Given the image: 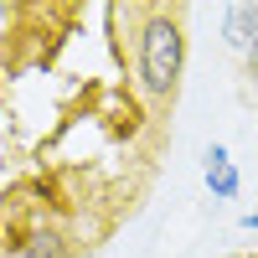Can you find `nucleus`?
Here are the masks:
<instances>
[{
    "label": "nucleus",
    "instance_id": "f257e3e1",
    "mask_svg": "<svg viewBox=\"0 0 258 258\" xmlns=\"http://www.w3.org/2000/svg\"><path fill=\"white\" fill-rule=\"evenodd\" d=\"M181 26L176 16H150L140 31V83L150 98H165L181 78Z\"/></svg>",
    "mask_w": 258,
    "mask_h": 258
},
{
    "label": "nucleus",
    "instance_id": "f03ea898",
    "mask_svg": "<svg viewBox=\"0 0 258 258\" xmlns=\"http://www.w3.org/2000/svg\"><path fill=\"white\" fill-rule=\"evenodd\" d=\"M222 31H227V47L253 52V47H258V6H227Z\"/></svg>",
    "mask_w": 258,
    "mask_h": 258
},
{
    "label": "nucleus",
    "instance_id": "7ed1b4c3",
    "mask_svg": "<svg viewBox=\"0 0 258 258\" xmlns=\"http://www.w3.org/2000/svg\"><path fill=\"white\" fill-rule=\"evenodd\" d=\"M207 186L217 191V197H238V165L227 160V150H222V145H212V150H207Z\"/></svg>",
    "mask_w": 258,
    "mask_h": 258
},
{
    "label": "nucleus",
    "instance_id": "39448f33",
    "mask_svg": "<svg viewBox=\"0 0 258 258\" xmlns=\"http://www.w3.org/2000/svg\"><path fill=\"white\" fill-rule=\"evenodd\" d=\"M248 57H253V73H258V47H253V52H248Z\"/></svg>",
    "mask_w": 258,
    "mask_h": 258
},
{
    "label": "nucleus",
    "instance_id": "20e7f679",
    "mask_svg": "<svg viewBox=\"0 0 258 258\" xmlns=\"http://www.w3.org/2000/svg\"><path fill=\"white\" fill-rule=\"evenodd\" d=\"M243 227H258V212H248V217H243Z\"/></svg>",
    "mask_w": 258,
    "mask_h": 258
}]
</instances>
